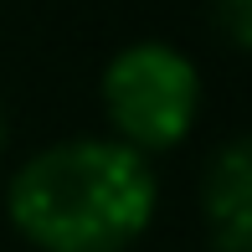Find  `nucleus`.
Listing matches in <instances>:
<instances>
[{"label": "nucleus", "instance_id": "1", "mask_svg": "<svg viewBox=\"0 0 252 252\" xmlns=\"http://www.w3.org/2000/svg\"><path fill=\"white\" fill-rule=\"evenodd\" d=\"M159 180L119 139H62L31 155L5 190L10 226L36 252H124L155 221Z\"/></svg>", "mask_w": 252, "mask_h": 252}, {"label": "nucleus", "instance_id": "2", "mask_svg": "<svg viewBox=\"0 0 252 252\" xmlns=\"http://www.w3.org/2000/svg\"><path fill=\"white\" fill-rule=\"evenodd\" d=\"M103 113L113 139L150 159L155 150H175L201 113V72L186 52L165 41H134L103 67Z\"/></svg>", "mask_w": 252, "mask_h": 252}, {"label": "nucleus", "instance_id": "3", "mask_svg": "<svg viewBox=\"0 0 252 252\" xmlns=\"http://www.w3.org/2000/svg\"><path fill=\"white\" fill-rule=\"evenodd\" d=\"M201 216L211 252H252V134H237L206 159Z\"/></svg>", "mask_w": 252, "mask_h": 252}, {"label": "nucleus", "instance_id": "4", "mask_svg": "<svg viewBox=\"0 0 252 252\" xmlns=\"http://www.w3.org/2000/svg\"><path fill=\"white\" fill-rule=\"evenodd\" d=\"M211 16L237 52H252V0H211Z\"/></svg>", "mask_w": 252, "mask_h": 252}, {"label": "nucleus", "instance_id": "5", "mask_svg": "<svg viewBox=\"0 0 252 252\" xmlns=\"http://www.w3.org/2000/svg\"><path fill=\"white\" fill-rule=\"evenodd\" d=\"M0 150H5V113H0Z\"/></svg>", "mask_w": 252, "mask_h": 252}]
</instances>
